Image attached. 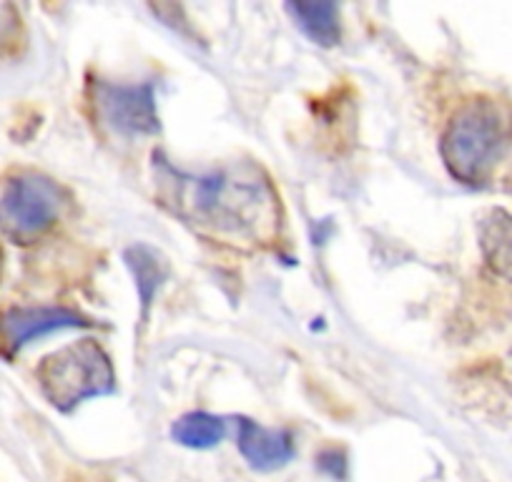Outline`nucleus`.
<instances>
[{"label": "nucleus", "instance_id": "1", "mask_svg": "<svg viewBox=\"0 0 512 482\" xmlns=\"http://www.w3.org/2000/svg\"><path fill=\"white\" fill-rule=\"evenodd\" d=\"M164 196L174 211L199 224L229 234H262L277 219L272 186L254 169H224L206 176H189L161 166Z\"/></svg>", "mask_w": 512, "mask_h": 482}, {"label": "nucleus", "instance_id": "2", "mask_svg": "<svg viewBox=\"0 0 512 482\" xmlns=\"http://www.w3.org/2000/svg\"><path fill=\"white\" fill-rule=\"evenodd\" d=\"M512 121L505 106L492 98L462 103L442 136V161L462 184H482L505 156Z\"/></svg>", "mask_w": 512, "mask_h": 482}, {"label": "nucleus", "instance_id": "3", "mask_svg": "<svg viewBox=\"0 0 512 482\" xmlns=\"http://www.w3.org/2000/svg\"><path fill=\"white\" fill-rule=\"evenodd\" d=\"M38 382L46 400L63 412L116 390L111 359L93 339L68 344L43 359L38 367Z\"/></svg>", "mask_w": 512, "mask_h": 482}, {"label": "nucleus", "instance_id": "4", "mask_svg": "<svg viewBox=\"0 0 512 482\" xmlns=\"http://www.w3.org/2000/svg\"><path fill=\"white\" fill-rule=\"evenodd\" d=\"M61 211V191L38 174L16 176L0 194V231L18 244L46 234Z\"/></svg>", "mask_w": 512, "mask_h": 482}, {"label": "nucleus", "instance_id": "5", "mask_svg": "<svg viewBox=\"0 0 512 482\" xmlns=\"http://www.w3.org/2000/svg\"><path fill=\"white\" fill-rule=\"evenodd\" d=\"M93 103H96L98 116L118 134L141 136L159 131L154 88L149 83H144V86H121V83L101 81L96 83Z\"/></svg>", "mask_w": 512, "mask_h": 482}, {"label": "nucleus", "instance_id": "6", "mask_svg": "<svg viewBox=\"0 0 512 482\" xmlns=\"http://www.w3.org/2000/svg\"><path fill=\"white\" fill-rule=\"evenodd\" d=\"M73 327H86V322L63 307H16L0 314V337L11 349H21L33 339Z\"/></svg>", "mask_w": 512, "mask_h": 482}, {"label": "nucleus", "instance_id": "7", "mask_svg": "<svg viewBox=\"0 0 512 482\" xmlns=\"http://www.w3.org/2000/svg\"><path fill=\"white\" fill-rule=\"evenodd\" d=\"M236 445L251 467L264 472L284 467L294 455L292 437L287 432L269 430V427L256 425L251 420H239Z\"/></svg>", "mask_w": 512, "mask_h": 482}, {"label": "nucleus", "instance_id": "8", "mask_svg": "<svg viewBox=\"0 0 512 482\" xmlns=\"http://www.w3.org/2000/svg\"><path fill=\"white\" fill-rule=\"evenodd\" d=\"M480 249L490 272L512 284V216L507 211L495 209L482 219Z\"/></svg>", "mask_w": 512, "mask_h": 482}, {"label": "nucleus", "instance_id": "9", "mask_svg": "<svg viewBox=\"0 0 512 482\" xmlns=\"http://www.w3.org/2000/svg\"><path fill=\"white\" fill-rule=\"evenodd\" d=\"M294 23L319 46L339 43V11L334 3H289Z\"/></svg>", "mask_w": 512, "mask_h": 482}, {"label": "nucleus", "instance_id": "10", "mask_svg": "<svg viewBox=\"0 0 512 482\" xmlns=\"http://www.w3.org/2000/svg\"><path fill=\"white\" fill-rule=\"evenodd\" d=\"M226 435V422L221 417L209 415V412H189L179 417L171 427V437L179 445L194 447V450H209L219 445Z\"/></svg>", "mask_w": 512, "mask_h": 482}, {"label": "nucleus", "instance_id": "11", "mask_svg": "<svg viewBox=\"0 0 512 482\" xmlns=\"http://www.w3.org/2000/svg\"><path fill=\"white\" fill-rule=\"evenodd\" d=\"M126 262L136 277V289H139L141 304H144V309H149L156 289L161 287V282H164L166 277V264L161 262V257L154 249L144 247V244L128 249Z\"/></svg>", "mask_w": 512, "mask_h": 482}, {"label": "nucleus", "instance_id": "12", "mask_svg": "<svg viewBox=\"0 0 512 482\" xmlns=\"http://www.w3.org/2000/svg\"><path fill=\"white\" fill-rule=\"evenodd\" d=\"M13 28H16V13H13L11 6L0 3V41L11 36Z\"/></svg>", "mask_w": 512, "mask_h": 482}]
</instances>
